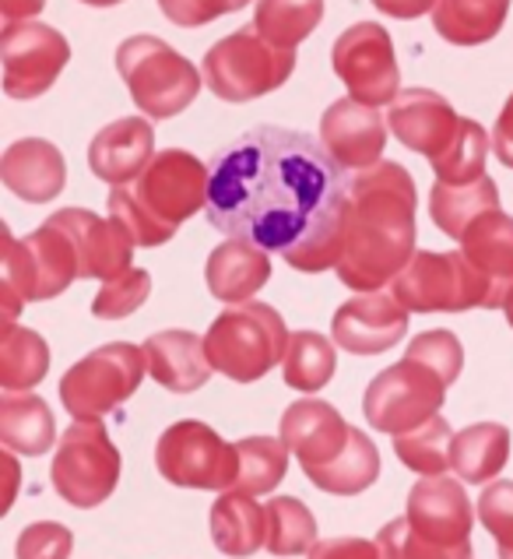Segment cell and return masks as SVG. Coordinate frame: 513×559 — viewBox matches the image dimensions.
I'll list each match as a JSON object with an SVG mask.
<instances>
[{
  "label": "cell",
  "mask_w": 513,
  "mask_h": 559,
  "mask_svg": "<svg viewBox=\"0 0 513 559\" xmlns=\"http://www.w3.org/2000/svg\"><path fill=\"white\" fill-rule=\"evenodd\" d=\"M207 222L282 253L307 275L338 267L348 177L327 148L288 127H253L207 163Z\"/></svg>",
  "instance_id": "6da1fadb"
},
{
  "label": "cell",
  "mask_w": 513,
  "mask_h": 559,
  "mask_svg": "<svg viewBox=\"0 0 513 559\" xmlns=\"http://www.w3.org/2000/svg\"><path fill=\"white\" fill-rule=\"evenodd\" d=\"M415 180L405 166L377 163L348 177L338 278L356 293H380L415 258Z\"/></svg>",
  "instance_id": "7a4b0ae2"
},
{
  "label": "cell",
  "mask_w": 513,
  "mask_h": 559,
  "mask_svg": "<svg viewBox=\"0 0 513 559\" xmlns=\"http://www.w3.org/2000/svg\"><path fill=\"white\" fill-rule=\"evenodd\" d=\"M207 187H212V169L198 155L166 148L155 152L134 187L120 183L109 190L106 207L109 218H117L138 247H163L176 236L180 222L207 207Z\"/></svg>",
  "instance_id": "3957f363"
},
{
  "label": "cell",
  "mask_w": 513,
  "mask_h": 559,
  "mask_svg": "<svg viewBox=\"0 0 513 559\" xmlns=\"http://www.w3.org/2000/svg\"><path fill=\"white\" fill-rule=\"evenodd\" d=\"M74 278H82L77 250L71 236L57 229L53 222H43L25 239L4 233V258H0V313H4V324L19 321L25 302L68 293Z\"/></svg>",
  "instance_id": "277c9868"
},
{
  "label": "cell",
  "mask_w": 513,
  "mask_h": 559,
  "mask_svg": "<svg viewBox=\"0 0 513 559\" xmlns=\"http://www.w3.org/2000/svg\"><path fill=\"white\" fill-rule=\"evenodd\" d=\"M288 328L282 313L267 302H243V307L218 313L204 334V348L212 366L236 383H253L267 377L288 353Z\"/></svg>",
  "instance_id": "5b68a950"
},
{
  "label": "cell",
  "mask_w": 513,
  "mask_h": 559,
  "mask_svg": "<svg viewBox=\"0 0 513 559\" xmlns=\"http://www.w3.org/2000/svg\"><path fill=\"white\" fill-rule=\"evenodd\" d=\"M117 71L134 106L152 120H169L198 99L204 74L158 36H131L117 50Z\"/></svg>",
  "instance_id": "8992f818"
},
{
  "label": "cell",
  "mask_w": 513,
  "mask_h": 559,
  "mask_svg": "<svg viewBox=\"0 0 513 559\" xmlns=\"http://www.w3.org/2000/svg\"><path fill=\"white\" fill-rule=\"evenodd\" d=\"M296 71V50H285L264 39L256 25H247L232 36L218 39L204 53V85L226 103H250L282 88Z\"/></svg>",
  "instance_id": "52a82bcc"
},
{
  "label": "cell",
  "mask_w": 513,
  "mask_h": 559,
  "mask_svg": "<svg viewBox=\"0 0 513 559\" xmlns=\"http://www.w3.org/2000/svg\"><path fill=\"white\" fill-rule=\"evenodd\" d=\"M391 293L411 313H464L475 307L496 310L492 282L461 250H419L391 282Z\"/></svg>",
  "instance_id": "ba28073f"
},
{
  "label": "cell",
  "mask_w": 513,
  "mask_h": 559,
  "mask_svg": "<svg viewBox=\"0 0 513 559\" xmlns=\"http://www.w3.org/2000/svg\"><path fill=\"white\" fill-rule=\"evenodd\" d=\"M50 478L60 500L92 510L114 497L120 483V451L99 419H74L57 443Z\"/></svg>",
  "instance_id": "9c48e42d"
},
{
  "label": "cell",
  "mask_w": 513,
  "mask_h": 559,
  "mask_svg": "<svg viewBox=\"0 0 513 559\" xmlns=\"http://www.w3.org/2000/svg\"><path fill=\"white\" fill-rule=\"evenodd\" d=\"M144 373H148L144 348L131 342H109L63 373L60 402L74 419H103L106 412L134 397Z\"/></svg>",
  "instance_id": "30bf717a"
},
{
  "label": "cell",
  "mask_w": 513,
  "mask_h": 559,
  "mask_svg": "<svg viewBox=\"0 0 513 559\" xmlns=\"http://www.w3.org/2000/svg\"><path fill=\"white\" fill-rule=\"evenodd\" d=\"M446 388H451V383L437 370H429L426 362L405 356L370 380V388H366V397H362L366 423H370L377 433H387V437L408 433V429L422 426L432 415H440Z\"/></svg>",
  "instance_id": "8fae6325"
},
{
  "label": "cell",
  "mask_w": 513,
  "mask_h": 559,
  "mask_svg": "<svg viewBox=\"0 0 513 559\" xmlns=\"http://www.w3.org/2000/svg\"><path fill=\"white\" fill-rule=\"evenodd\" d=\"M155 465L169 486L226 492L236 486L239 454L236 443H226L212 426H204L198 419H183L158 437Z\"/></svg>",
  "instance_id": "7c38bea8"
},
{
  "label": "cell",
  "mask_w": 513,
  "mask_h": 559,
  "mask_svg": "<svg viewBox=\"0 0 513 559\" xmlns=\"http://www.w3.org/2000/svg\"><path fill=\"white\" fill-rule=\"evenodd\" d=\"M331 68L345 82L351 99L366 106H391L401 95V71L391 32L377 22L345 28L331 46Z\"/></svg>",
  "instance_id": "4fadbf2b"
},
{
  "label": "cell",
  "mask_w": 513,
  "mask_h": 559,
  "mask_svg": "<svg viewBox=\"0 0 513 559\" xmlns=\"http://www.w3.org/2000/svg\"><path fill=\"white\" fill-rule=\"evenodd\" d=\"M0 57H4V92L11 99H39L68 68L71 46L53 25L11 22L0 36Z\"/></svg>",
  "instance_id": "5bb4252c"
},
{
  "label": "cell",
  "mask_w": 513,
  "mask_h": 559,
  "mask_svg": "<svg viewBox=\"0 0 513 559\" xmlns=\"http://www.w3.org/2000/svg\"><path fill=\"white\" fill-rule=\"evenodd\" d=\"M408 313L394 293H362L338 307L331 338L351 356H380L408 334Z\"/></svg>",
  "instance_id": "9a60e30c"
},
{
  "label": "cell",
  "mask_w": 513,
  "mask_h": 559,
  "mask_svg": "<svg viewBox=\"0 0 513 559\" xmlns=\"http://www.w3.org/2000/svg\"><path fill=\"white\" fill-rule=\"evenodd\" d=\"M46 222H53L57 229L71 236L82 278L109 282V278H120L123 271H131L138 243L117 218H99L95 212H88V207H63V212L50 215Z\"/></svg>",
  "instance_id": "2e32d148"
},
{
  "label": "cell",
  "mask_w": 513,
  "mask_h": 559,
  "mask_svg": "<svg viewBox=\"0 0 513 559\" xmlns=\"http://www.w3.org/2000/svg\"><path fill=\"white\" fill-rule=\"evenodd\" d=\"M405 518L411 521L415 532L440 542V546H472L475 507L464 486L446 475L419 478L411 486Z\"/></svg>",
  "instance_id": "e0dca14e"
},
{
  "label": "cell",
  "mask_w": 513,
  "mask_h": 559,
  "mask_svg": "<svg viewBox=\"0 0 513 559\" xmlns=\"http://www.w3.org/2000/svg\"><path fill=\"white\" fill-rule=\"evenodd\" d=\"M464 117L454 114V106L432 88H405L391 103L387 127L405 148L426 155L429 163L440 158L461 134Z\"/></svg>",
  "instance_id": "ac0fdd59"
},
{
  "label": "cell",
  "mask_w": 513,
  "mask_h": 559,
  "mask_svg": "<svg viewBox=\"0 0 513 559\" xmlns=\"http://www.w3.org/2000/svg\"><path fill=\"white\" fill-rule=\"evenodd\" d=\"M320 145L342 169H370L380 163L383 145H387V123L377 114V106L359 99H338L327 106L320 120Z\"/></svg>",
  "instance_id": "d6986e66"
},
{
  "label": "cell",
  "mask_w": 513,
  "mask_h": 559,
  "mask_svg": "<svg viewBox=\"0 0 513 559\" xmlns=\"http://www.w3.org/2000/svg\"><path fill=\"white\" fill-rule=\"evenodd\" d=\"M278 433L288 451L299 457L302 472H307L317 465H327V461L345 451L351 426L342 419L334 405L317 402V397H302V402H293L285 408Z\"/></svg>",
  "instance_id": "ffe728a7"
},
{
  "label": "cell",
  "mask_w": 513,
  "mask_h": 559,
  "mask_svg": "<svg viewBox=\"0 0 513 559\" xmlns=\"http://www.w3.org/2000/svg\"><path fill=\"white\" fill-rule=\"evenodd\" d=\"M155 158V131L148 120L123 117L103 127L88 145V166L109 187L138 180L144 166Z\"/></svg>",
  "instance_id": "44dd1931"
},
{
  "label": "cell",
  "mask_w": 513,
  "mask_h": 559,
  "mask_svg": "<svg viewBox=\"0 0 513 559\" xmlns=\"http://www.w3.org/2000/svg\"><path fill=\"white\" fill-rule=\"evenodd\" d=\"M0 180L11 194H19L28 204H50L68 183V166H63V155L53 141L25 138L14 141L0 158Z\"/></svg>",
  "instance_id": "7402d4cb"
},
{
  "label": "cell",
  "mask_w": 513,
  "mask_h": 559,
  "mask_svg": "<svg viewBox=\"0 0 513 559\" xmlns=\"http://www.w3.org/2000/svg\"><path fill=\"white\" fill-rule=\"evenodd\" d=\"M148 356V373L172 394H194L212 377V359H207L204 338L194 331H158L144 342Z\"/></svg>",
  "instance_id": "603a6c76"
},
{
  "label": "cell",
  "mask_w": 513,
  "mask_h": 559,
  "mask_svg": "<svg viewBox=\"0 0 513 559\" xmlns=\"http://www.w3.org/2000/svg\"><path fill=\"white\" fill-rule=\"evenodd\" d=\"M204 278H207V289H212L215 299L243 307V302H250L271 278L267 250L250 243V239L229 236L226 243L212 250Z\"/></svg>",
  "instance_id": "cb8c5ba5"
},
{
  "label": "cell",
  "mask_w": 513,
  "mask_h": 559,
  "mask_svg": "<svg viewBox=\"0 0 513 559\" xmlns=\"http://www.w3.org/2000/svg\"><path fill=\"white\" fill-rule=\"evenodd\" d=\"M461 253L492 282L496 310H503V299L513 285V218L496 207L472 222L468 233L461 236Z\"/></svg>",
  "instance_id": "d4e9b609"
},
{
  "label": "cell",
  "mask_w": 513,
  "mask_h": 559,
  "mask_svg": "<svg viewBox=\"0 0 513 559\" xmlns=\"http://www.w3.org/2000/svg\"><path fill=\"white\" fill-rule=\"evenodd\" d=\"M215 549L232 559H247L267 546V507L243 489H226L212 507Z\"/></svg>",
  "instance_id": "484cf974"
},
{
  "label": "cell",
  "mask_w": 513,
  "mask_h": 559,
  "mask_svg": "<svg viewBox=\"0 0 513 559\" xmlns=\"http://www.w3.org/2000/svg\"><path fill=\"white\" fill-rule=\"evenodd\" d=\"M510 461V429L500 423H475L454 433L451 468L461 483H492Z\"/></svg>",
  "instance_id": "4316f807"
},
{
  "label": "cell",
  "mask_w": 513,
  "mask_h": 559,
  "mask_svg": "<svg viewBox=\"0 0 513 559\" xmlns=\"http://www.w3.org/2000/svg\"><path fill=\"white\" fill-rule=\"evenodd\" d=\"M0 440L4 447L28 457H39L53 447L57 429H53V415L50 405L36 394H19L8 391L0 397Z\"/></svg>",
  "instance_id": "83f0119b"
},
{
  "label": "cell",
  "mask_w": 513,
  "mask_h": 559,
  "mask_svg": "<svg viewBox=\"0 0 513 559\" xmlns=\"http://www.w3.org/2000/svg\"><path fill=\"white\" fill-rule=\"evenodd\" d=\"M496 207H500V187L489 177H478L472 183H437L429 194V215L451 239H461L472 222Z\"/></svg>",
  "instance_id": "f1b7e54d"
},
{
  "label": "cell",
  "mask_w": 513,
  "mask_h": 559,
  "mask_svg": "<svg viewBox=\"0 0 513 559\" xmlns=\"http://www.w3.org/2000/svg\"><path fill=\"white\" fill-rule=\"evenodd\" d=\"M510 0H437L432 25L454 46H482L500 36Z\"/></svg>",
  "instance_id": "f546056e"
},
{
  "label": "cell",
  "mask_w": 513,
  "mask_h": 559,
  "mask_svg": "<svg viewBox=\"0 0 513 559\" xmlns=\"http://www.w3.org/2000/svg\"><path fill=\"white\" fill-rule=\"evenodd\" d=\"M307 478L324 492L334 497H356V492L370 489L380 478V451L377 443L362 433V429H351L345 451L327 461V465L307 468Z\"/></svg>",
  "instance_id": "4dcf8cb0"
},
{
  "label": "cell",
  "mask_w": 513,
  "mask_h": 559,
  "mask_svg": "<svg viewBox=\"0 0 513 559\" xmlns=\"http://www.w3.org/2000/svg\"><path fill=\"white\" fill-rule=\"evenodd\" d=\"M50 370V348H46L43 334L4 324L0 334V388L4 391H32L43 383Z\"/></svg>",
  "instance_id": "1f68e13d"
},
{
  "label": "cell",
  "mask_w": 513,
  "mask_h": 559,
  "mask_svg": "<svg viewBox=\"0 0 513 559\" xmlns=\"http://www.w3.org/2000/svg\"><path fill=\"white\" fill-rule=\"evenodd\" d=\"M334 366H338V356H334V342H327L324 334L317 331H296L288 338V353H285V383L293 391L302 394H317L320 388H327L334 377Z\"/></svg>",
  "instance_id": "d6a6232c"
},
{
  "label": "cell",
  "mask_w": 513,
  "mask_h": 559,
  "mask_svg": "<svg viewBox=\"0 0 513 559\" xmlns=\"http://www.w3.org/2000/svg\"><path fill=\"white\" fill-rule=\"evenodd\" d=\"M320 19H324V0H256L253 25L275 46L296 50Z\"/></svg>",
  "instance_id": "836d02e7"
},
{
  "label": "cell",
  "mask_w": 513,
  "mask_h": 559,
  "mask_svg": "<svg viewBox=\"0 0 513 559\" xmlns=\"http://www.w3.org/2000/svg\"><path fill=\"white\" fill-rule=\"evenodd\" d=\"M451 423L443 415H432L422 426L408 429V433L394 437V454L405 468H411L415 475L432 478V475H443L451 468Z\"/></svg>",
  "instance_id": "e575fe53"
},
{
  "label": "cell",
  "mask_w": 513,
  "mask_h": 559,
  "mask_svg": "<svg viewBox=\"0 0 513 559\" xmlns=\"http://www.w3.org/2000/svg\"><path fill=\"white\" fill-rule=\"evenodd\" d=\"M239 475L232 489H243L250 497H264L275 489L288 472V447L282 437H247L236 443Z\"/></svg>",
  "instance_id": "d590c367"
},
{
  "label": "cell",
  "mask_w": 513,
  "mask_h": 559,
  "mask_svg": "<svg viewBox=\"0 0 513 559\" xmlns=\"http://www.w3.org/2000/svg\"><path fill=\"white\" fill-rule=\"evenodd\" d=\"M317 546V521L307 503L296 497H275L267 503V552L307 556Z\"/></svg>",
  "instance_id": "8d00e7d4"
},
{
  "label": "cell",
  "mask_w": 513,
  "mask_h": 559,
  "mask_svg": "<svg viewBox=\"0 0 513 559\" xmlns=\"http://www.w3.org/2000/svg\"><path fill=\"white\" fill-rule=\"evenodd\" d=\"M486 158H489V134L482 131L478 120L464 117L454 145L440 158H432L429 166L437 173L440 183H472L478 177H486Z\"/></svg>",
  "instance_id": "74e56055"
},
{
  "label": "cell",
  "mask_w": 513,
  "mask_h": 559,
  "mask_svg": "<svg viewBox=\"0 0 513 559\" xmlns=\"http://www.w3.org/2000/svg\"><path fill=\"white\" fill-rule=\"evenodd\" d=\"M380 559H472V546H440L411 528L408 518H394L377 535Z\"/></svg>",
  "instance_id": "f35d334b"
},
{
  "label": "cell",
  "mask_w": 513,
  "mask_h": 559,
  "mask_svg": "<svg viewBox=\"0 0 513 559\" xmlns=\"http://www.w3.org/2000/svg\"><path fill=\"white\" fill-rule=\"evenodd\" d=\"M148 293H152V275L144 267H131L120 278L103 282V289L92 299V313L99 321H123V317H131L134 310L144 307Z\"/></svg>",
  "instance_id": "ab89813d"
},
{
  "label": "cell",
  "mask_w": 513,
  "mask_h": 559,
  "mask_svg": "<svg viewBox=\"0 0 513 559\" xmlns=\"http://www.w3.org/2000/svg\"><path fill=\"white\" fill-rule=\"evenodd\" d=\"M478 521L496 538L500 559H513V483H489L478 497Z\"/></svg>",
  "instance_id": "60d3db41"
},
{
  "label": "cell",
  "mask_w": 513,
  "mask_h": 559,
  "mask_svg": "<svg viewBox=\"0 0 513 559\" xmlns=\"http://www.w3.org/2000/svg\"><path fill=\"white\" fill-rule=\"evenodd\" d=\"M408 359L426 362L429 370H437L446 383H454L464 370V348L451 331H426L408 345Z\"/></svg>",
  "instance_id": "b9f144b4"
},
{
  "label": "cell",
  "mask_w": 513,
  "mask_h": 559,
  "mask_svg": "<svg viewBox=\"0 0 513 559\" xmlns=\"http://www.w3.org/2000/svg\"><path fill=\"white\" fill-rule=\"evenodd\" d=\"M74 535L57 521H39L28 524L19 535V559H71Z\"/></svg>",
  "instance_id": "7bdbcfd3"
},
{
  "label": "cell",
  "mask_w": 513,
  "mask_h": 559,
  "mask_svg": "<svg viewBox=\"0 0 513 559\" xmlns=\"http://www.w3.org/2000/svg\"><path fill=\"white\" fill-rule=\"evenodd\" d=\"M250 0H158L163 14L180 28H198L222 19V14L243 11Z\"/></svg>",
  "instance_id": "ee69618b"
},
{
  "label": "cell",
  "mask_w": 513,
  "mask_h": 559,
  "mask_svg": "<svg viewBox=\"0 0 513 559\" xmlns=\"http://www.w3.org/2000/svg\"><path fill=\"white\" fill-rule=\"evenodd\" d=\"M310 559H380V546L366 538H327L307 552Z\"/></svg>",
  "instance_id": "f6af8a7d"
},
{
  "label": "cell",
  "mask_w": 513,
  "mask_h": 559,
  "mask_svg": "<svg viewBox=\"0 0 513 559\" xmlns=\"http://www.w3.org/2000/svg\"><path fill=\"white\" fill-rule=\"evenodd\" d=\"M492 152H496V158H500V163H503L506 169H513V95L506 99L500 120H496V131H492Z\"/></svg>",
  "instance_id": "bcb514c9"
},
{
  "label": "cell",
  "mask_w": 513,
  "mask_h": 559,
  "mask_svg": "<svg viewBox=\"0 0 513 559\" xmlns=\"http://www.w3.org/2000/svg\"><path fill=\"white\" fill-rule=\"evenodd\" d=\"M373 8L383 11V14H391V19L408 22V19H419V14L437 8V0H373Z\"/></svg>",
  "instance_id": "7dc6e473"
},
{
  "label": "cell",
  "mask_w": 513,
  "mask_h": 559,
  "mask_svg": "<svg viewBox=\"0 0 513 559\" xmlns=\"http://www.w3.org/2000/svg\"><path fill=\"white\" fill-rule=\"evenodd\" d=\"M43 8H46V0H0V14L8 19V25L36 19Z\"/></svg>",
  "instance_id": "c3c4849f"
},
{
  "label": "cell",
  "mask_w": 513,
  "mask_h": 559,
  "mask_svg": "<svg viewBox=\"0 0 513 559\" xmlns=\"http://www.w3.org/2000/svg\"><path fill=\"white\" fill-rule=\"evenodd\" d=\"M503 313H506V324L513 328V285H510V293H506V299H503Z\"/></svg>",
  "instance_id": "681fc988"
},
{
  "label": "cell",
  "mask_w": 513,
  "mask_h": 559,
  "mask_svg": "<svg viewBox=\"0 0 513 559\" xmlns=\"http://www.w3.org/2000/svg\"><path fill=\"white\" fill-rule=\"evenodd\" d=\"M82 4H92V8H114V4H123V0H82Z\"/></svg>",
  "instance_id": "f907efd6"
}]
</instances>
